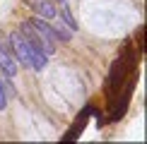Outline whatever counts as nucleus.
Instances as JSON below:
<instances>
[{
  "label": "nucleus",
  "instance_id": "8",
  "mask_svg": "<svg viewBox=\"0 0 147 144\" xmlns=\"http://www.w3.org/2000/svg\"><path fill=\"white\" fill-rule=\"evenodd\" d=\"M58 3H65V0H58Z\"/></svg>",
  "mask_w": 147,
  "mask_h": 144
},
{
  "label": "nucleus",
  "instance_id": "6",
  "mask_svg": "<svg viewBox=\"0 0 147 144\" xmlns=\"http://www.w3.org/2000/svg\"><path fill=\"white\" fill-rule=\"evenodd\" d=\"M60 17H63V22L68 24V27L72 29V31H75V29H77V22L72 19V15H70V10L65 7V5H63V7H60Z\"/></svg>",
  "mask_w": 147,
  "mask_h": 144
},
{
  "label": "nucleus",
  "instance_id": "2",
  "mask_svg": "<svg viewBox=\"0 0 147 144\" xmlns=\"http://www.w3.org/2000/svg\"><path fill=\"white\" fill-rule=\"evenodd\" d=\"M29 24L34 27V31H36V36H39V41L44 43L46 55H51V53L56 51V43H53V39H56V34H53V27H51L48 22H44V19H29Z\"/></svg>",
  "mask_w": 147,
  "mask_h": 144
},
{
  "label": "nucleus",
  "instance_id": "3",
  "mask_svg": "<svg viewBox=\"0 0 147 144\" xmlns=\"http://www.w3.org/2000/svg\"><path fill=\"white\" fill-rule=\"evenodd\" d=\"M0 67H3V72L10 77V79L17 75V63H15V58H12V53L3 43H0Z\"/></svg>",
  "mask_w": 147,
  "mask_h": 144
},
{
  "label": "nucleus",
  "instance_id": "7",
  "mask_svg": "<svg viewBox=\"0 0 147 144\" xmlns=\"http://www.w3.org/2000/svg\"><path fill=\"white\" fill-rule=\"evenodd\" d=\"M7 106V96H5V89H3V84H0V111Z\"/></svg>",
  "mask_w": 147,
  "mask_h": 144
},
{
  "label": "nucleus",
  "instance_id": "5",
  "mask_svg": "<svg viewBox=\"0 0 147 144\" xmlns=\"http://www.w3.org/2000/svg\"><path fill=\"white\" fill-rule=\"evenodd\" d=\"M123 60H116L113 63V67H111V79H109V87L111 89H118V84H121V79H123Z\"/></svg>",
  "mask_w": 147,
  "mask_h": 144
},
{
  "label": "nucleus",
  "instance_id": "1",
  "mask_svg": "<svg viewBox=\"0 0 147 144\" xmlns=\"http://www.w3.org/2000/svg\"><path fill=\"white\" fill-rule=\"evenodd\" d=\"M10 46H12V53H15L17 58H20L22 65H27V67H34V70H41L46 65V53L41 51V48L32 46L27 41V36L22 31H12L10 34Z\"/></svg>",
  "mask_w": 147,
  "mask_h": 144
},
{
  "label": "nucleus",
  "instance_id": "4",
  "mask_svg": "<svg viewBox=\"0 0 147 144\" xmlns=\"http://www.w3.org/2000/svg\"><path fill=\"white\" fill-rule=\"evenodd\" d=\"M34 10L39 12L41 17H46V19H53V17H56V5H53L51 0H34Z\"/></svg>",
  "mask_w": 147,
  "mask_h": 144
}]
</instances>
